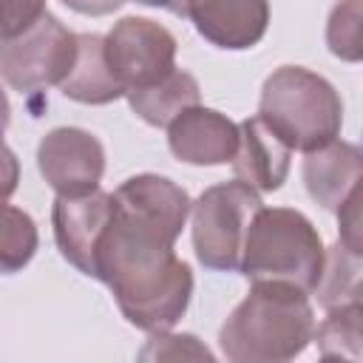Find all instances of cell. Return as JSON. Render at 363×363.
<instances>
[{"instance_id": "obj_1", "label": "cell", "mask_w": 363, "mask_h": 363, "mask_svg": "<svg viewBox=\"0 0 363 363\" xmlns=\"http://www.w3.org/2000/svg\"><path fill=\"white\" fill-rule=\"evenodd\" d=\"M96 281L111 286L122 318L150 335L173 329L193 295V272L173 244L128 221L116 207L96 250Z\"/></svg>"}, {"instance_id": "obj_2", "label": "cell", "mask_w": 363, "mask_h": 363, "mask_svg": "<svg viewBox=\"0 0 363 363\" xmlns=\"http://www.w3.org/2000/svg\"><path fill=\"white\" fill-rule=\"evenodd\" d=\"M312 332L309 292L286 281H252L244 301L221 323L218 346L233 363H284L312 343Z\"/></svg>"}, {"instance_id": "obj_3", "label": "cell", "mask_w": 363, "mask_h": 363, "mask_svg": "<svg viewBox=\"0 0 363 363\" xmlns=\"http://www.w3.org/2000/svg\"><path fill=\"white\" fill-rule=\"evenodd\" d=\"M323 258V238L301 210L261 204L247 224L238 272L250 281H286L315 292Z\"/></svg>"}, {"instance_id": "obj_4", "label": "cell", "mask_w": 363, "mask_h": 363, "mask_svg": "<svg viewBox=\"0 0 363 363\" xmlns=\"http://www.w3.org/2000/svg\"><path fill=\"white\" fill-rule=\"evenodd\" d=\"M258 116L292 150L309 153L340 136L343 102L320 74L303 65H281L264 79Z\"/></svg>"}, {"instance_id": "obj_5", "label": "cell", "mask_w": 363, "mask_h": 363, "mask_svg": "<svg viewBox=\"0 0 363 363\" xmlns=\"http://www.w3.org/2000/svg\"><path fill=\"white\" fill-rule=\"evenodd\" d=\"M261 207L258 190L233 179L207 187L193 204V250L201 267L216 272H235L252 213Z\"/></svg>"}, {"instance_id": "obj_6", "label": "cell", "mask_w": 363, "mask_h": 363, "mask_svg": "<svg viewBox=\"0 0 363 363\" xmlns=\"http://www.w3.org/2000/svg\"><path fill=\"white\" fill-rule=\"evenodd\" d=\"M74 60L77 34L48 11L23 34L0 40V79L20 94L60 85L74 68Z\"/></svg>"}, {"instance_id": "obj_7", "label": "cell", "mask_w": 363, "mask_h": 363, "mask_svg": "<svg viewBox=\"0 0 363 363\" xmlns=\"http://www.w3.org/2000/svg\"><path fill=\"white\" fill-rule=\"evenodd\" d=\"M176 37L147 17H122L102 37L105 62L125 94L167 77L176 68Z\"/></svg>"}, {"instance_id": "obj_8", "label": "cell", "mask_w": 363, "mask_h": 363, "mask_svg": "<svg viewBox=\"0 0 363 363\" xmlns=\"http://www.w3.org/2000/svg\"><path fill=\"white\" fill-rule=\"evenodd\" d=\"M37 167L57 196H85L102 182L105 147L85 128H54L37 145Z\"/></svg>"}, {"instance_id": "obj_9", "label": "cell", "mask_w": 363, "mask_h": 363, "mask_svg": "<svg viewBox=\"0 0 363 363\" xmlns=\"http://www.w3.org/2000/svg\"><path fill=\"white\" fill-rule=\"evenodd\" d=\"M113 216V193L99 187L85 196H57L51 207L54 241L68 264L96 278V250Z\"/></svg>"}, {"instance_id": "obj_10", "label": "cell", "mask_w": 363, "mask_h": 363, "mask_svg": "<svg viewBox=\"0 0 363 363\" xmlns=\"http://www.w3.org/2000/svg\"><path fill=\"white\" fill-rule=\"evenodd\" d=\"M190 196L167 176L139 173L113 190V207L128 221L150 230L153 235L176 244L190 216Z\"/></svg>"}, {"instance_id": "obj_11", "label": "cell", "mask_w": 363, "mask_h": 363, "mask_svg": "<svg viewBox=\"0 0 363 363\" xmlns=\"http://www.w3.org/2000/svg\"><path fill=\"white\" fill-rule=\"evenodd\" d=\"M182 17L216 48L247 51L269 26V0H182Z\"/></svg>"}, {"instance_id": "obj_12", "label": "cell", "mask_w": 363, "mask_h": 363, "mask_svg": "<svg viewBox=\"0 0 363 363\" xmlns=\"http://www.w3.org/2000/svg\"><path fill=\"white\" fill-rule=\"evenodd\" d=\"M167 145L179 162L199 167L227 164L238 145V125L216 108L190 105L167 125Z\"/></svg>"}, {"instance_id": "obj_13", "label": "cell", "mask_w": 363, "mask_h": 363, "mask_svg": "<svg viewBox=\"0 0 363 363\" xmlns=\"http://www.w3.org/2000/svg\"><path fill=\"white\" fill-rule=\"evenodd\" d=\"M230 164L238 182L258 193H272L289 176L292 147L261 116H250L238 125V145Z\"/></svg>"}, {"instance_id": "obj_14", "label": "cell", "mask_w": 363, "mask_h": 363, "mask_svg": "<svg viewBox=\"0 0 363 363\" xmlns=\"http://www.w3.org/2000/svg\"><path fill=\"white\" fill-rule=\"evenodd\" d=\"M301 173L309 199L326 213H337V207L352 196V190L360 187L363 156L357 145L332 139L329 145L306 153Z\"/></svg>"}, {"instance_id": "obj_15", "label": "cell", "mask_w": 363, "mask_h": 363, "mask_svg": "<svg viewBox=\"0 0 363 363\" xmlns=\"http://www.w3.org/2000/svg\"><path fill=\"white\" fill-rule=\"evenodd\" d=\"M60 91L82 105H108L125 96V88L105 62L99 34H77V60L68 77L60 82Z\"/></svg>"}, {"instance_id": "obj_16", "label": "cell", "mask_w": 363, "mask_h": 363, "mask_svg": "<svg viewBox=\"0 0 363 363\" xmlns=\"http://www.w3.org/2000/svg\"><path fill=\"white\" fill-rule=\"evenodd\" d=\"M125 96H128L130 111L142 122H147L153 128H167L184 108L199 105L201 88H199V79L193 74H187L182 68H173L159 82H153L147 88L128 91Z\"/></svg>"}, {"instance_id": "obj_17", "label": "cell", "mask_w": 363, "mask_h": 363, "mask_svg": "<svg viewBox=\"0 0 363 363\" xmlns=\"http://www.w3.org/2000/svg\"><path fill=\"white\" fill-rule=\"evenodd\" d=\"M312 340L318 343L320 357H349V360H360L363 303H360V301H352V303L326 309V318L315 326Z\"/></svg>"}, {"instance_id": "obj_18", "label": "cell", "mask_w": 363, "mask_h": 363, "mask_svg": "<svg viewBox=\"0 0 363 363\" xmlns=\"http://www.w3.org/2000/svg\"><path fill=\"white\" fill-rule=\"evenodd\" d=\"M315 292H318V301L323 309H335V306L360 301V255L346 250L343 244L329 247Z\"/></svg>"}, {"instance_id": "obj_19", "label": "cell", "mask_w": 363, "mask_h": 363, "mask_svg": "<svg viewBox=\"0 0 363 363\" xmlns=\"http://www.w3.org/2000/svg\"><path fill=\"white\" fill-rule=\"evenodd\" d=\"M37 247L40 233L34 218L26 210L0 201V275L20 272L34 258Z\"/></svg>"}, {"instance_id": "obj_20", "label": "cell", "mask_w": 363, "mask_h": 363, "mask_svg": "<svg viewBox=\"0 0 363 363\" xmlns=\"http://www.w3.org/2000/svg\"><path fill=\"white\" fill-rule=\"evenodd\" d=\"M363 0H340L326 20V45L343 62H357L363 57L360 45Z\"/></svg>"}, {"instance_id": "obj_21", "label": "cell", "mask_w": 363, "mask_h": 363, "mask_svg": "<svg viewBox=\"0 0 363 363\" xmlns=\"http://www.w3.org/2000/svg\"><path fill=\"white\" fill-rule=\"evenodd\" d=\"M139 357H204L210 360V349L199 343L196 335H170L167 332H153L150 343L139 352Z\"/></svg>"}, {"instance_id": "obj_22", "label": "cell", "mask_w": 363, "mask_h": 363, "mask_svg": "<svg viewBox=\"0 0 363 363\" xmlns=\"http://www.w3.org/2000/svg\"><path fill=\"white\" fill-rule=\"evenodd\" d=\"M45 11V0H0V40L23 34Z\"/></svg>"}, {"instance_id": "obj_23", "label": "cell", "mask_w": 363, "mask_h": 363, "mask_svg": "<svg viewBox=\"0 0 363 363\" xmlns=\"http://www.w3.org/2000/svg\"><path fill=\"white\" fill-rule=\"evenodd\" d=\"M360 201H363V190L354 187L352 196L337 207V224H340V238L337 244H343L352 252H363V230H360Z\"/></svg>"}, {"instance_id": "obj_24", "label": "cell", "mask_w": 363, "mask_h": 363, "mask_svg": "<svg viewBox=\"0 0 363 363\" xmlns=\"http://www.w3.org/2000/svg\"><path fill=\"white\" fill-rule=\"evenodd\" d=\"M17 182H20V159L0 139V201H6V199L14 196Z\"/></svg>"}, {"instance_id": "obj_25", "label": "cell", "mask_w": 363, "mask_h": 363, "mask_svg": "<svg viewBox=\"0 0 363 363\" xmlns=\"http://www.w3.org/2000/svg\"><path fill=\"white\" fill-rule=\"evenodd\" d=\"M71 11L77 14H85V17H105V14H113L125 0H62Z\"/></svg>"}, {"instance_id": "obj_26", "label": "cell", "mask_w": 363, "mask_h": 363, "mask_svg": "<svg viewBox=\"0 0 363 363\" xmlns=\"http://www.w3.org/2000/svg\"><path fill=\"white\" fill-rule=\"evenodd\" d=\"M133 3L153 6V9H164V11H170V14H179V17H182V0H133Z\"/></svg>"}, {"instance_id": "obj_27", "label": "cell", "mask_w": 363, "mask_h": 363, "mask_svg": "<svg viewBox=\"0 0 363 363\" xmlns=\"http://www.w3.org/2000/svg\"><path fill=\"white\" fill-rule=\"evenodd\" d=\"M9 119H11V105H9V96H6V91L0 88V139H3L6 128H9Z\"/></svg>"}]
</instances>
